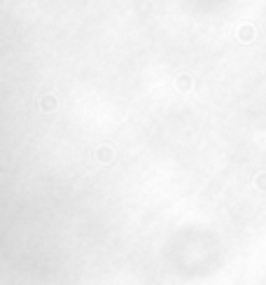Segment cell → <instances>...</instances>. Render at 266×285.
I'll return each mask as SVG.
<instances>
[{"instance_id": "obj_1", "label": "cell", "mask_w": 266, "mask_h": 285, "mask_svg": "<svg viewBox=\"0 0 266 285\" xmlns=\"http://www.w3.org/2000/svg\"><path fill=\"white\" fill-rule=\"evenodd\" d=\"M56 105H59V103H56V98L54 96H45V98H42V110H56Z\"/></svg>"}, {"instance_id": "obj_2", "label": "cell", "mask_w": 266, "mask_h": 285, "mask_svg": "<svg viewBox=\"0 0 266 285\" xmlns=\"http://www.w3.org/2000/svg\"><path fill=\"white\" fill-rule=\"evenodd\" d=\"M98 159H101L103 164L112 162V150H110V148H101V150H98Z\"/></svg>"}, {"instance_id": "obj_3", "label": "cell", "mask_w": 266, "mask_h": 285, "mask_svg": "<svg viewBox=\"0 0 266 285\" xmlns=\"http://www.w3.org/2000/svg\"><path fill=\"white\" fill-rule=\"evenodd\" d=\"M245 31H243V40H247V38H252L254 35V31H252V26H243Z\"/></svg>"}]
</instances>
